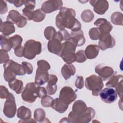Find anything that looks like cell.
Here are the masks:
<instances>
[{
  "label": "cell",
  "instance_id": "6da1fadb",
  "mask_svg": "<svg viewBox=\"0 0 123 123\" xmlns=\"http://www.w3.org/2000/svg\"><path fill=\"white\" fill-rule=\"evenodd\" d=\"M95 111L91 107H87L82 100L75 101L73 105L72 110L69 113L68 119L70 123H88L94 117Z\"/></svg>",
  "mask_w": 123,
  "mask_h": 123
},
{
  "label": "cell",
  "instance_id": "7a4b0ae2",
  "mask_svg": "<svg viewBox=\"0 0 123 123\" xmlns=\"http://www.w3.org/2000/svg\"><path fill=\"white\" fill-rule=\"evenodd\" d=\"M75 11L71 8L62 7L56 17V25L60 29L64 28L71 29L72 32L81 30V24L75 18Z\"/></svg>",
  "mask_w": 123,
  "mask_h": 123
},
{
  "label": "cell",
  "instance_id": "3957f363",
  "mask_svg": "<svg viewBox=\"0 0 123 123\" xmlns=\"http://www.w3.org/2000/svg\"><path fill=\"white\" fill-rule=\"evenodd\" d=\"M3 77L6 82H9L16 79V75H24L26 73L22 65L9 60L4 63Z\"/></svg>",
  "mask_w": 123,
  "mask_h": 123
},
{
  "label": "cell",
  "instance_id": "277c9868",
  "mask_svg": "<svg viewBox=\"0 0 123 123\" xmlns=\"http://www.w3.org/2000/svg\"><path fill=\"white\" fill-rule=\"evenodd\" d=\"M37 65L35 83L37 86H40L48 82L49 76L48 70L50 69V66L49 62L44 60L38 61Z\"/></svg>",
  "mask_w": 123,
  "mask_h": 123
},
{
  "label": "cell",
  "instance_id": "5b68a950",
  "mask_svg": "<svg viewBox=\"0 0 123 123\" xmlns=\"http://www.w3.org/2000/svg\"><path fill=\"white\" fill-rule=\"evenodd\" d=\"M76 45L71 40L62 43L60 57L66 63L71 64L75 62V49Z\"/></svg>",
  "mask_w": 123,
  "mask_h": 123
},
{
  "label": "cell",
  "instance_id": "8992f818",
  "mask_svg": "<svg viewBox=\"0 0 123 123\" xmlns=\"http://www.w3.org/2000/svg\"><path fill=\"white\" fill-rule=\"evenodd\" d=\"M41 52V43L33 39L27 40L24 47V57L29 60L33 59Z\"/></svg>",
  "mask_w": 123,
  "mask_h": 123
},
{
  "label": "cell",
  "instance_id": "52a82bcc",
  "mask_svg": "<svg viewBox=\"0 0 123 123\" xmlns=\"http://www.w3.org/2000/svg\"><path fill=\"white\" fill-rule=\"evenodd\" d=\"M86 87L92 91V94L98 96L103 88L104 84L102 79L98 76L92 74L87 77L85 80Z\"/></svg>",
  "mask_w": 123,
  "mask_h": 123
},
{
  "label": "cell",
  "instance_id": "ba28073f",
  "mask_svg": "<svg viewBox=\"0 0 123 123\" xmlns=\"http://www.w3.org/2000/svg\"><path fill=\"white\" fill-rule=\"evenodd\" d=\"M35 82L27 83L22 93V98L25 102L33 103L38 97V86Z\"/></svg>",
  "mask_w": 123,
  "mask_h": 123
},
{
  "label": "cell",
  "instance_id": "9c48e42d",
  "mask_svg": "<svg viewBox=\"0 0 123 123\" xmlns=\"http://www.w3.org/2000/svg\"><path fill=\"white\" fill-rule=\"evenodd\" d=\"M63 40V37L61 32L60 31L56 32L54 37L48 43L49 51L60 56L62 47V41Z\"/></svg>",
  "mask_w": 123,
  "mask_h": 123
},
{
  "label": "cell",
  "instance_id": "30bf717a",
  "mask_svg": "<svg viewBox=\"0 0 123 123\" xmlns=\"http://www.w3.org/2000/svg\"><path fill=\"white\" fill-rule=\"evenodd\" d=\"M3 112L5 116L9 118H13L16 112L15 99L12 94L9 93L5 102Z\"/></svg>",
  "mask_w": 123,
  "mask_h": 123
},
{
  "label": "cell",
  "instance_id": "8fae6325",
  "mask_svg": "<svg viewBox=\"0 0 123 123\" xmlns=\"http://www.w3.org/2000/svg\"><path fill=\"white\" fill-rule=\"evenodd\" d=\"M6 20L12 24H16L19 28L24 27L27 24V19L16 10H11L7 16Z\"/></svg>",
  "mask_w": 123,
  "mask_h": 123
},
{
  "label": "cell",
  "instance_id": "7c38bea8",
  "mask_svg": "<svg viewBox=\"0 0 123 123\" xmlns=\"http://www.w3.org/2000/svg\"><path fill=\"white\" fill-rule=\"evenodd\" d=\"M76 98L77 95L75 91L70 86H64L60 91L59 98L68 105L74 101Z\"/></svg>",
  "mask_w": 123,
  "mask_h": 123
},
{
  "label": "cell",
  "instance_id": "4fadbf2b",
  "mask_svg": "<svg viewBox=\"0 0 123 123\" xmlns=\"http://www.w3.org/2000/svg\"><path fill=\"white\" fill-rule=\"evenodd\" d=\"M63 2L60 0H47L41 5V9L45 13H49L62 8Z\"/></svg>",
  "mask_w": 123,
  "mask_h": 123
},
{
  "label": "cell",
  "instance_id": "5bb4252c",
  "mask_svg": "<svg viewBox=\"0 0 123 123\" xmlns=\"http://www.w3.org/2000/svg\"><path fill=\"white\" fill-rule=\"evenodd\" d=\"M99 94L101 99L107 103H113L117 98V94L112 88H105L100 91Z\"/></svg>",
  "mask_w": 123,
  "mask_h": 123
},
{
  "label": "cell",
  "instance_id": "9a60e30c",
  "mask_svg": "<svg viewBox=\"0 0 123 123\" xmlns=\"http://www.w3.org/2000/svg\"><path fill=\"white\" fill-rule=\"evenodd\" d=\"M115 45V40L110 34L100 35L99 38L98 47L102 50L112 48Z\"/></svg>",
  "mask_w": 123,
  "mask_h": 123
},
{
  "label": "cell",
  "instance_id": "2e32d148",
  "mask_svg": "<svg viewBox=\"0 0 123 123\" xmlns=\"http://www.w3.org/2000/svg\"><path fill=\"white\" fill-rule=\"evenodd\" d=\"M95 71L98 76L104 81L109 79L114 74V70L112 68L102 63L97 65L95 67Z\"/></svg>",
  "mask_w": 123,
  "mask_h": 123
},
{
  "label": "cell",
  "instance_id": "e0dca14e",
  "mask_svg": "<svg viewBox=\"0 0 123 123\" xmlns=\"http://www.w3.org/2000/svg\"><path fill=\"white\" fill-rule=\"evenodd\" d=\"M89 2L94 7V11L100 15L104 14L109 8V3L106 0H90Z\"/></svg>",
  "mask_w": 123,
  "mask_h": 123
},
{
  "label": "cell",
  "instance_id": "ac0fdd59",
  "mask_svg": "<svg viewBox=\"0 0 123 123\" xmlns=\"http://www.w3.org/2000/svg\"><path fill=\"white\" fill-rule=\"evenodd\" d=\"M94 25L98 26L100 35L110 34L112 29V25L105 18H98L95 22Z\"/></svg>",
  "mask_w": 123,
  "mask_h": 123
},
{
  "label": "cell",
  "instance_id": "d6986e66",
  "mask_svg": "<svg viewBox=\"0 0 123 123\" xmlns=\"http://www.w3.org/2000/svg\"><path fill=\"white\" fill-rule=\"evenodd\" d=\"M35 3V0H25V7L23 9L22 12L24 16L28 20H32Z\"/></svg>",
  "mask_w": 123,
  "mask_h": 123
},
{
  "label": "cell",
  "instance_id": "ffe728a7",
  "mask_svg": "<svg viewBox=\"0 0 123 123\" xmlns=\"http://www.w3.org/2000/svg\"><path fill=\"white\" fill-rule=\"evenodd\" d=\"M70 39L74 43L77 47L83 46L86 42L84 33L81 30L76 32H71Z\"/></svg>",
  "mask_w": 123,
  "mask_h": 123
},
{
  "label": "cell",
  "instance_id": "44dd1931",
  "mask_svg": "<svg viewBox=\"0 0 123 123\" xmlns=\"http://www.w3.org/2000/svg\"><path fill=\"white\" fill-rule=\"evenodd\" d=\"M57 82L58 77L56 75L52 74H49L48 85L46 86V89L48 94L52 95L55 93L57 88V86L56 85Z\"/></svg>",
  "mask_w": 123,
  "mask_h": 123
},
{
  "label": "cell",
  "instance_id": "7402d4cb",
  "mask_svg": "<svg viewBox=\"0 0 123 123\" xmlns=\"http://www.w3.org/2000/svg\"><path fill=\"white\" fill-rule=\"evenodd\" d=\"M75 68L72 64L65 63L61 69V73L65 80H68L75 74Z\"/></svg>",
  "mask_w": 123,
  "mask_h": 123
},
{
  "label": "cell",
  "instance_id": "603a6c76",
  "mask_svg": "<svg viewBox=\"0 0 123 123\" xmlns=\"http://www.w3.org/2000/svg\"><path fill=\"white\" fill-rule=\"evenodd\" d=\"M68 105V104H66L60 98H56L53 99L51 107L56 111L62 113L67 110Z\"/></svg>",
  "mask_w": 123,
  "mask_h": 123
},
{
  "label": "cell",
  "instance_id": "cb8c5ba5",
  "mask_svg": "<svg viewBox=\"0 0 123 123\" xmlns=\"http://www.w3.org/2000/svg\"><path fill=\"white\" fill-rule=\"evenodd\" d=\"M99 51V48L97 45H89L85 50V53L86 58L88 59H93L97 57Z\"/></svg>",
  "mask_w": 123,
  "mask_h": 123
},
{
  "label": "cell",
  "instance_id": "d4e9b609",
  "mask_svg": "<svg viewBox=\"0 0 123 123\" xmlns=\"http://www.w3.org/2000/svg\"><path fill=\"white\" fill-rule=\"evenodd\" d=\"M15 28L13 24L9 21H5L1 23L0 31L3 35L8 36L15 32Z\"/></svg>",
  "mask_w": 123,
  "mask_h": 123
},
{
  "label": "cell",
  "instance_id": "484cf974",
  "mask_svg": "<svg viewBox=\"0 0 123 123\" xmlns=\"http://www.w3.org/2000/svg\"><path fill=\"white\" fill-rule=\"evenodd\" d=\"M32 116V112L31 110L24 106H22L18 108L17 112V116L18 118L22 120H28L31 118Z\"/></svg>",
  "mask_w": 123,
  "mask_h": 123
},
{
  "label": "cell",
  "instance_id": "4316f807",
  "mask_svg": "<svg viewBox=\"0 0 123 123\" xmlns=\"http://www.w3.org/2000/svg\"><path fill=\"white\" fill-rule=\"evenodd\" d=\"M9 86L17 94L22 93L24 89L23 82L21 80L15 79L9 82Z\"/></svg>",
  "mask_w": 123,
  "mask_h": 123
},
{
  "label": "cell",
  "instance_id": "83f0119b",
  "mask_svg": "<svg viewBox=\"0 0 123 123\" xmlns=\"http://www.w3.org/2000/svg\"><path fill=\"white\" fill-rule=\"evenodd\" d=\"M0 46L1 49L9 51L12 48V44L10 39V37L3 34L0 35Z\"/></svg>",
  "mask_w": 123,
  "mask_h": 123
},
{
  "label": "cell",
  "instance_id": "f1b7e54d",
  "mask_svg": "<svg viewBox=\"0 0 123 123\" xmlns=\"http://www.w3.org/2000/svg\"><path fill=\"white\" fill-rule=\"evenodd\" d=\"M111 22L115 25H123V15L121 12H113L111 16Z\"/></svg>",
  "mask_w": 123,
  "mask_h": 123
},
{
  "label": "cell",
  "instance_id": "f546056e",
  "mask_svg": "<svg viewBox=\"0 0 123 123\" xmlns=\"http://www.w3.org/2000/svg\"><path fill=\"white\" fill-rule=\"evenodd\" d=\"M123 76L121 74H116L111 76L109 80L106 83V86L109 87H115L117 84L123 80Z\"/></svg>",
  "mask_w": 123,
  "mask_h": 123
},
{
  "label": "cell",
  "instance_id": "4dcf8cb0",
  "mask_svg": "<svg viewBox=\"0 0 123 123\" xmlns=\"http://www.w3.org/2000/svg\"><path fill=\"white\" fill-rule=\"evenodd\" d=\"M81 17L84 22L89 23L94 19V14L90 10H85L81 13Z\"/></svg>",
  "mask_w": 123,
  "mask_h": 123
},
{
  "label": "cell",
  "instance_id": "1f68e13d",
  "mask_svg": "<svg viewBox=\"0 0 123 123\" xmlns=\"http://www.w3.org/2000/svg\"><path fill=\"white\" fill-rule=\"evenodd\" d=\"M46 13L41 9H38L34 11L32 20L35 22H40L45 18Z\"/></svg>",
  "mask_w": 123,
  "mask_h": 123
},
{
  "label": "cell",
  "instance_id": "d6a6232c",
  "mask_svg": "<svg viewBox=\"0 0 123 123\" xmlns=\"http://www.w3.org/2000/svg\"><path fill=\"white\" fill-rule=\"evenodd\" d=\"M45 112L43 109L38 108L35 110L34 113V120L36 122H43L45 119Z\"/></svg>",
  "mask_w": 123,
  "mask_h": 123
},
{
  "label": "cell",
  "instance_id": "836d02e7",
  "mask_svg": "<svg viewBox=\"0 0 123 123\" xmlns=\"http://www.w3.org/2000/svg\"><path fill=\"white\" fill-rule=\"evenodd\" d=\"M10 39L12 44V49H15L17 48L22 46V42L23 41L22 37L19 35H15L10 37Z\"/></svg>",
  "mask_w": 123,
  "mask_h": 123
},
{
  "label": "cell",
  "instance_id": "e575fe53",
  "mask_svg": "<svg viewBox=\"0 0 123 123\" xmlns=\"http://www.w3.org/2000/svg\"><path fill=\"white\" fill-rule=\"evenodd\" d=\"M56 33V31L55 29L51 26H49L47 27L45 29L44 32V36L45 38L48 40H50L52 39L55 36Z\"/></svg>",
  "mask_w": 123,
  "mask_h": 123
},
{
  "label": "cell",
  "instance_id": "d590c367",
  "mask_svg": "<svg viewBox=\"0 0 123 123\" xmlns=\"http://www.w3.org/2000/svg\"><path fill=\"white\" fill-rule=\"evenodd\" d=\"M88 34L90 39L93 40L99 39L100 36V33L98 27H93L90 29L88 32Z\"/></svg>",
  "mask_w": 123,
  "mask_h": 123
},
{
  "label": "cell",
  "instance_id": "8d00e7d4",
  "mask_svg": "<svg viewBox=\"0 0 123 123\" xmlns=\"http://www.w3.org/2000/svg\"><path fill=\"white\" fill-rule=\"evenodd\" d=\"M86 57L85 55V51L84 50H79L75 53V61L79 62L82 63L86 60Z\"/></svg>",
  "mask_w": 123,
  "mask_h": 123
},
{
  "label": "cell",
  "instance_id": "74e56055",
  "mask_svg": "<svg viewBox=\"0 0 123 123\" xmlns=\"http://www.w3.org/2000/svg\"><path fill=\"white\" fill-rule=\"evenodd\" d=\"M53 101V98L49 96H46L41 98V103L44 107H51Z\"/></svg>",
  "mask_w": 123,
  "mask_h": 123
},
{
  "label": "cell",
  "instance_id": "f35d334b",
  "mask_svg": "<svg viewBox=\"0 0 123 123\" xmlns=\"http://www.w3.org/2000/svg\"><path fill=\"white\" fill-rule=\"evenodd\" d=\"M22 65L26 74H30L33 73V67L32 65L30 63L26 62H22Z\"/></svg>",
  "mask_w": 123,
  "mask_h": 123
},
{
  "label": "cell",
  "instance_id": "ab89813d",
  "mask_svg": "<svg viewBox=\"0 0 123 123\" xmlns=\"http://www.w3.org/2000/svg\"><path fill=\"white\" fill-rule=\"evenodd\" d=\"M9 60V56L7 51L1 49L0 50V63L1 64L5 63Z\"/></svg>",
  "mask_w": 123,
  "mask_h": 123
},
{
  "label": "cell",
  "instance_id": "60d3db41",
  "mask_svg": "<svg viewBox=\"0 0 123 123\" xmlns=\"http://www.w3.org/2000/svg\"><path fill=\"white\" fill-rule=\"evenodd\" d=\"M75 86L77 88L81 89L84 86V78L82 76H77L75 82Z\"/></svg>",
  "mask_w": 123,
  "mask_h": 123
},
{
  "label": "cell",
  "instance_id": "b9f144b4",
  "mask_svg": "<svg viewBox=\"0 0 123 123\" xmlns=\"http://www.w3.org/2000/svg\"><path fill=\"white\" fill-rule=\"evenodd\" d=\"M9 94L8 89L4 86H0V98L1 99L6 98Z\"/></svg>",
  "mask_w": 123,
  "mask_h": 123
},
{
  "label": "cell",
  "instance_id": "7bdbcfd3",
  "mask_svg": "<svg viewBox=\"0 0 123 123\" xmlns=\"http://www.w3.org/2000/svg\"><path fill=\"white\" fill-rule=\"evenodd\" d=\"M123 80H122L116 86V92L117 94L119 96L120 98L121 99L123 97Z\"/></svg>",
  "mask_w": 123,
  "mask_h": 123
},
{
  "label": "cell",
  "instance_id": "ee69618b",
  "mask_svg": "<svg viewBox=\"0 0 123 123\" xmlns=\"http://www.w3.org/2000/svg\"><path fill=\"white\" fill-rule=\"evenodd\" d=\"M47 91L44 87L38 86V97L39 98H43L47 96Z\"/></svg>",
  "mask_w": 123,
  "mask_h": 123
},
{
  "label": "cell",
  "instance_id": "f6af8a7d",
  "mask_svg": "<svg viewBox=\"0 0 123 123\" xmlns=\"http://www.w3.org/2000/svg\"><path fill=\"white\" fill-rule=\"evenodd\" d=\"M8 11V7L6 2L2 0H0V14H5Z\"/></svg>",
  "mask_w": 123,
  "mask_h": 123
},
{
  "label": "cell",
  "instance_id": "bcb514c9",
  "mask_svg": "<svg viewBox=\"0 0 123 123\" xmlns=\"http://www.w3.org/2000/svg\"><path fill=\"white\" fill-rule=\"evenodd\" d=\"M14 54L16 56L19 57L24 56V47L21 46L14 49Z\"/></svg>",
  "mask_w": 123,
  "mask_h": 123
},
{
  "label": "cell",
  "instance_id": "7dc6e473",
  "mask_svg": "<svg viewBox=\"0 0 123 123\" xmlns=\"http://www.w3.org/2000/svg\"><path fill=\"white\" fill-rule=\"evenodd\" d=\"M8 2L13 4L16 7L18 8L22 6L23 5H24L25 0H8Z\"/></svg>",
  "mask_w": 123,
  "mask_h": 123
},
{
  "label": "cell",
  "instance_id": "c3c4849f",
  "mask_svg": "<svg viewBox=\"0 0 123 123\" xmlns=\"http://www.w3.org/2000/svg\"><path fill=\"white\" fill-rule=\"evenodd\" d=\"M59 31L61 32L62 34V35L64 41H67L70 39V34H69V33L67 32L66 30L63 29H61Z\"/></svg>",
  "mask_w": 123,
  "mask_h": 123
}]
</instances>
